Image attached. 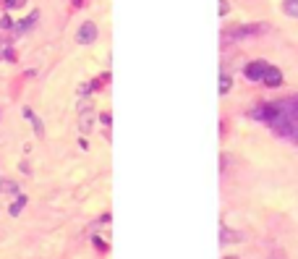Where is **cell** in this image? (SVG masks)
<instances>
[{
    "mask_svg": "<svg viewBox=\"0 0 298 259\" xmlns=\"http://www.w3.org/2000/svg\"><path fill=\"white\" fill-rule=\"evenodd\" d=\"M254 118L264 120L280 136H288V139L298 142V97H285V100L259 105L254 110Z\"/></svg>",
    "mask_w": 298,
    "mask_h": 259,
    "instance_id": "1",
    "label": "cell"
},
{
    "mask_svg": "<svg viewBox=\"0 0 298 259\" xmlns=\"http://www.w3.org/2000/svg\"><path fill=\"white\" fill-rule=\"evenodd\" d=\"M267 68H270V63H264V60H251V63L243 68V73H246L248 81H262L264 73H267Z\"/></svg>",
    "mask_w": 298,
    "mask_h": 259,
    "instance_id": "2",
    "label": "cell"
},
{
    "mask_svg": "<svg viewBox=\"0 0 298 259\" xmlns=\"http://www.w3.org/2000/svg\"><path fill=\"white\" fill-rule=\"evenodd\" d=\"M94 39H97V26H94L92 21L81 24V29H78V34H76V42L78 45H92Z\"/></svg>",
    "mask_w": 298,
    "mask_h": 259,
    "instance_id": "3",
    "label": "cell"
},
{
    "mask_svg": "<svg viewBox=\"0 0 298 259\" xmlns=\"http://www.w3.org/2000/svg\"><path fill=\"white\" fill-rule=\"evenodd\" d=\"M267 29V24H254V26H243V29H233V32H228V37H233V39H241V37H251V34H262Z\"/></svg>",
    "mask_w": 298,
    "mask_h": 259,
    "instance_id": "4",
    "label": "cell"
},
{
    "mask_svg": "<svg viewBox=\"0 0 298 259\" xmlns=\"http://www.w3.org/2000/svg\"><path fill=\"white\" fill-rule=\"evenodd\" d=\"M267 87H280L282 84V73H280V68H275V66H270L267 68V73H264V79H262Z\"/></svg>",
    "mask_w": 298,
    "mask_h": 259,
    "instance_id": "5",
    "label": "cell"
},
{
    "mask_svg": "<svg viewBox=\"0 0 298 259\" xmlns=\"http://www.w3.org/2000/svg\"><path fill=\"white\" fill-rule=\"evenodd\" d=\"M282 11H285V16L298 19V0H282Z\"/></svg>",
    "mask_w": 298,
    "mask_h": 259,
    "instance_id": "6",
    "label": "cell"
},
{
    "mask_svg": "<svg viewBox=\"0 0 298 259\" xmlns=\"http://www.w3.org/2000/svg\"><path fill=\"white\" fill-rule=\"evenodd\" d=\"M230 87H233L230 76H228V73H223V76H220V95H228V92H230Z\"/></svg>",
    "mask_w": 298,
    "mask_h": 259,
    "instance_id": "7",
    "label": "cell"
},
{
    "mask_svg": "<svg viewBox=\"0 0 298 259\" xmlns=\"http://www.w3.org/2000/svg\"><path fill=\"white\" fill-rule=\"evenodd\" d=\"M24 204H26V196H19V199L11 204V215H19V209H21Z\"/></svg>",
    "mask_w": 298,
    "mask_h": 259,
    "instance_id": "8",
    "label": "cell"
},
{
    "mask_svg": "<svg viewBox=\"0 0 298 259\" xmlns=\"http://www.w3.org/2000/svg\"><path fill=\"white\" fill-rule=\"evenodd\" d=\"M89 126H92V113H87V115L81 118V128H84V131H89Z\"/></svg>",
    "mask_w": 298,
    "mask_h": 259,
    "instance_id": "9",
    "label": "cell"
},
{
    "mask_svg": "<svg viewBox=\"0 0 298 259\" xmlns=\"http://www.w3.org/2000/svg\"><path fill=\"white\" fill-rule=\"evenodd\" d=\"M6 3H8V8H19L24 0H6Z\"/></svg>",
    "mask_w": 298,
    "mask_h": 259,
    "instance_id": "10",
    "label": "cell"
},
{
    "mask_svg": "<svg viewBox=\"0 0 298 259\" xmlns=\"http://www.w3.org/2000/svg\"><path fill=\"white\" fill-rule=\"evenodd\" d=\"M220 13H223V16L228 13V0H220Z\"/></svg>",
    "mask_w": 298,
    "mask_h": 259,
    "instance_id": "11",
    "label": "cell"
},
{
    "mask_svg": "<svg viewBox=\"0 0 298 259\" xmlns=\"http://www.w3.org/2000/svg\"><path fill=\"white\" fill-rule=\"evenodd\" d=\"M223 259H238V256H223Z\"/></svg>",
    "mask_w": 298,
    "mask_h": 259,
    "instance_id": "12",
    "label": "cell"
}]
</instances>
